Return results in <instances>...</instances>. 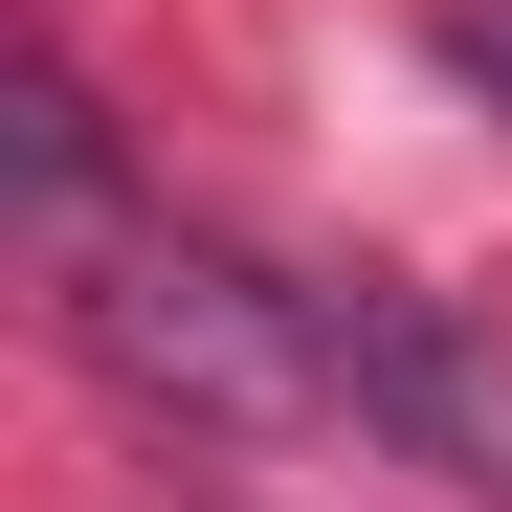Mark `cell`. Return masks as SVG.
I'll return each mask as SVG.
<instances>
[{
    "mask_svg": "<svg viewBox=\"0 0 512 512\" xmlns=\"http://www.w3.org/2000/svg\"><path fill=\"white\" fill-rule=\"evenodd\" d=\"M67 268V334L156 401V423H334V334H312V290H268V268H223V245H179V223H67L45 245Z\"/></svg>",
    "mask_w": 512,
    "mask_h": 512,
    "instance_id": "cell-1",
    "label": "cell"
},
{
    "mask_svg": "<svg viewBox=\"0 0 512 512\" xmlns=\"http://www.w3.org/2000/svg\"><path fill=\"white\" fill-rule=\"evenodd\" d=\"M312 334H334V423H379L401 468H446L468 512H512V334H468L446 290H312Z\"/></svg>",
    "mask_w": 512,
    "mask_h": 512,
    "instance_id": "cell-2",
    "label": "cell"
},
{
    "mask_svg": "<svg viewBox=\"0 0 512 512\" xmlns=\"http://www.w3.org/2000/svg\"><path fill=\"white\" fill-rule=\"evenodd\" d=\"M423 45H446V90H490V112H512V0H446Z\"/></svg>",
    "mask_w": 512,
    "mask_h": 512,
    "instance_id": "cell-3",
    "label": "cell"
}]
</instances>
